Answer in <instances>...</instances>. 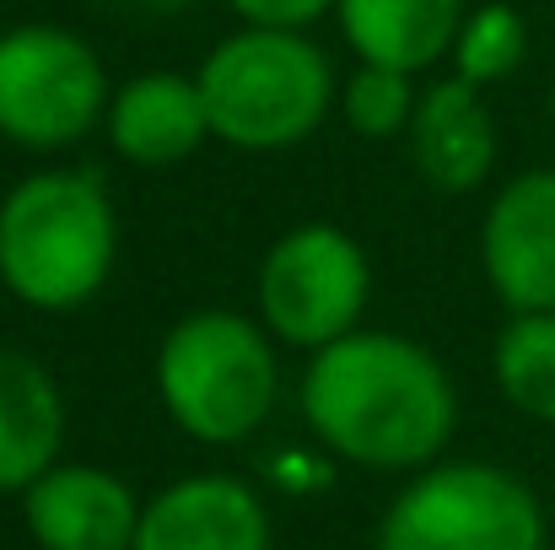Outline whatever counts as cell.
I'll use <instances>...</instances> for the list:
<instances>
[{"label":"cell","mask_w":555,"mask_h":550,"mask_svg":"<svg viewBox=\"0 0 555 550\" xmlns=\"http://www.w3.org/2000/svg\"><path fill=\"white\" fill-rule=\"evenodd\" d=\"M480 270L507 314H555V168H524L491 194Z\"/></svg>","instance_id":"8"},{"label":"cell","mask_w":555,"mask_h":550,"mask_svg":"<svg viewBox=\"0 0 555 550\" xmlns=\"http://www.w3.org/2000/svg\"><path fill=\"white\" fill-rule=\"evenodd\" d=\"M119 5H141V11H173V5H189V0H119Z\"/></svg>","instance_id":"19"},{"label":"cell","mask_w":555,"mask_h":550,"mask_svg":"<svg viewBox=\"0 0 555 550\" xmlns=\"http://www.w3.org/2000/svg\"><path fill=\"white\" fill-rule=\"evenodd\" d=\"M146 502L103 464L60 459L22 491V524L38 550H135Z\"/></svg>","instance_id":"9"},{"label":"cell","mask_w":555,"mask_h":550,"mask_svg":"<svg viewBox=\"0 0 555 550\" xmlns=\"http://www.w3.org/2000/svg\"><path fill=\"white\" fill-rule=\"evenodd\" d=\"M243 27H270V33H308L319 16H335L340 0H227Z\"/></svg>","instance_id":"18"},{"label":"cell","mask_w":555,"mask_h":550,"mask_svg":"<svg viewBox=\"0 0 555 550\" xmlns=\"http://www.w3.org/2000/svg\"><path fill=\"white\" fill-rule=\"evenodd\" d=\"M194 81L210 141L232 152H292L340 108V76L308 33L237 27L199 60Z\"/></svg>","instance_id":"3"},{"label":"cell","mask_w":555,"mask_h":550,"mask_svg":"<svg viewBox=\"0 0 555 550\" xmlns=\"http://www.w3.org/2000/svg\"><path fill=\"white\" fill-rule=\"evenodd\" d=\"M114 87L98 49L54 22L0 33V141L22 152L81 146L108 119Z\"/></svg>","instance_id":"7"},{"label":"cell","mask_w":555,"mask_h":550,"mask_svg":"<svg viewBox=\"0 0 555 550\" xmlns=\"http://www.w3.org/2000/svg\"><path fill=\"white\" fill-rule=\"evenodd\" d=\"M297 405L330 459L372 475H421L442 464L459 426V388L442 357L367 324L308 357Z\"/></svg>","instance_id":"1"},{"label":"cell","mask_w":555,"mask_h":550,"mask_svg":"<svg viewBox=\"0 0 555 550\" xmlns=\"http://www.w3.org/2000/svg\"><path fill=\"white\" fill-rule=\"evenodd\" d=\"M551 513H555V508H551Z\"/></svg>","instance_id":"21"},{"label":"cell","mask_w":555,"mask_h":550,"mask_svg":"<svg viewBox=\"0 0 555 550\" xmlns=\"http://www.w3.org/2000/svg\"><path fill=\"white\" fill-rule=\"evenodd\" d=\"M464 16H469L464 0H340L335 5L340 38L351 43L357 65H383L399 76H421L437 60H448Z\"/></svg>","instance_id":"14"},{"label":"cell","mask_w":555,"mask_h":550,"mask_svg":"<svg viewBox=\"0 0 555 550\" xmlns=\"http://www.w3.org/2000/svg\"><path fill=\"white\" fill-rule=\"evenodd\" d=\"M103 136L130 168H179L210 141L199 81L184 71H141L114 87Z\"/></svg>","instance_id":"11"},{"label":"cell","mask_w":555,"mask_h":550,"mask_svg":"<svg viewBox=\"0 0 555 550\" xmlns=\"http://www.w3.org/2000/svg\"><path fill=\"white\" fill-rule=\"evenodd\" d=\"M367 303V248L335 221H302L281 232L264 248L259 276H254V319L270 330L275 346H292L308 357L357 335Z\"/></svg>","instance_id":"6"},{"label":"cell","mask_w":555,"mask_h":550,"mask_svg":"<svg viewBox=\"0 0 555 550\" xmlns=\"http://www.w3.org/2000/svg\"><path fill=\"white\" fill-rule=\"evenodd\" d=\"M496 394L534 426H555V314H513L491 346Z\"/></svg>","instance_id":"15"},{"label":"cell","mask_w":555,"mask_h":550,"mask_svg":"<svg viewBox=\"0 0 555 550\" xmlns=\"http://www.w3.org/2000/svg\"><path fill=\"white\" fill-rule=\"evenodd\" d=\"M157 399L189 443H248L281 399V357L270 330L232 308L184 314L157 346Z\"/></svg>","instance_id":"4"},{"label":"cell","mask_w":555,"mask_h":550,"mask_svg":"<svg viewBox=\"0 0 555 550\" xmlns=\"http://www.w3.org/2000/svg\"><path fill=\"white\" fill-rule=\"evenodd\" d=\"M551 130H555V76H551Z\"/></svg>","instance_id":"20"},{"label":"cell","mask_w":555,"mask_h":550,"mask_svg":"<svg viewBox=\"0 0 555 550\" xmlns=\"http://www.w3.org/2000/svg\"><path fill=\"white\" fill-rule=\"evenodd\" d=\"M275 524L264 497L227 470L168 481L146 497L135 550H270Z\"/></svg>","instance_id":"10"},{"label":"cell","mask_w":555,"mask_h":550,"mask_svg":"<svg viewBox=\"0 0 555 550\" xmlns=\"http://www.w3.org/2000/svg\"><path fill=\"white\" fill-rule=\"evenodd\" d=\"M119 265V210L87 168H38L0 194V286L33 314H76Z\"/></svg>","instance_id":"2"},{"label":"cell","mask_w":555,"mask_h":550,"mask_svg":"<svg viewBox=\"0 0 555 550\" xmlns=\"http://www.w3.org/2000/svg\"><path fill=\"white\" fill-rule=\"evenodd\" d=\"M453 76L469 81V87H496L507 76L524 71L529 60V22L518 5L507 0H486V5H469L464 27H459V43H453Z\"/></svg>","instance_id":"16"},{"label":"cell","mask_w":555,"mask_h":550,"mask_svg":"<svg viewBox=\"0 0 555 550\" xmlns=\"http://www.w3.org/2000/svg\"><path fill=\"white\" fill-rule=\"evenodd\" d=\"M415 76L383 71V65H357L340 81V119L362 136V141H399L415 125Z\"/></svg>","instance_id":"17"},{"label":"cell","mask_w":555,"mask_h":550,"mask_svg":"<svg viewBox=\"0 0 555 550\" xmlns=\"http://www.w3.org/2000/svg\"><path fill=\"white\" fill-rule=\"evenodd\" d=\"M65 448V394L54 372L16 351L0 346V497H22L38 486Z\"/></svg>","instance_id":"13"},{"label":"cell","mask_w":555,"mask_h":550,"mask_svg":"<svg viewBox=\"0 0 555 550\" xmlns=\"http://www.w3.org/2000/svg\"><path fill=\"white\" fill-rule=\"evenodd\" d=\"M555 513L491 459H442L410 475L377 519V550H551Z\"/></svg>","instance_id":"5"},{"label":"cell","mask_w":555,"mask_h":550,"mask_svg":"<svg viewBox=\"0 0 555 550\" xmlns=\"http://www.w3.org/2000/svg\"><path fill=\"white\" fill-rule=\"evenodd\" d=\"M404 141L415 174L442 194H469L496 168V119L486 108V92L459 76H442L421 92Z\"/></svg>","instance_id":"12"}]
</instances>
